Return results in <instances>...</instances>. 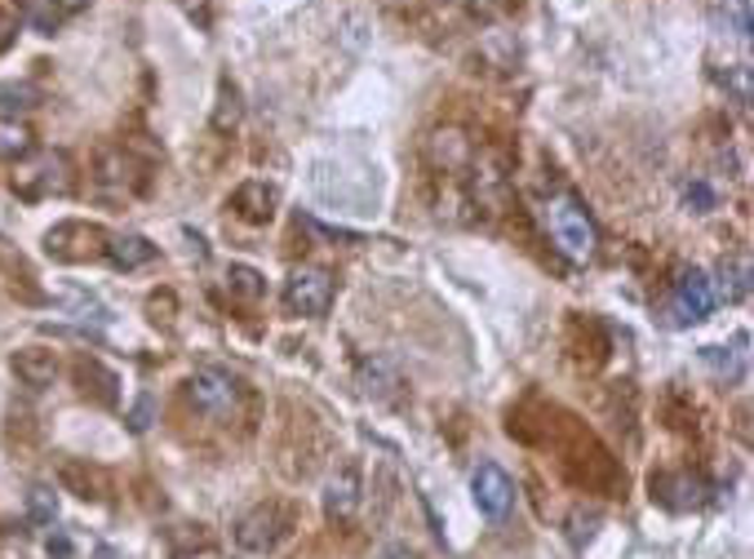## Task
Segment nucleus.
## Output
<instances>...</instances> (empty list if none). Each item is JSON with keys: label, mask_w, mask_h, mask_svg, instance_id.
<instances>
[{"label": "nucleus", "mask_w": 754, "mask_h": 559, "mask_svg": "<svg viewBox=\"0 0 754 559\" xmlns=\"http://www.w3.org/2000/svg\"><path fill=\"white\" fill-rule=\"evenodd\" d=\"M542 222H546V231H551V240H555V249H559L564 257H573V262L595 257V249H599V226H595V218L582 209L577 196H551V200L542 204Z\"/></svg>", "instance_id": "nucleus-1"}, {"label": "nucleus", "mask_w": 754, "mask_h": 559, "mask_svg": "<svg viewBox=\"0 0 754 559\" xmlns=\"http://www.w3.org/2000/svg\"><path fill=\"white\" fill-rule=\"evenodd\" d=\"M187 395H191V404H196L205 418H213V422H231V418L240 413V404H244L240 378L227 373V369H218V365L196 369L191 382H187Z\"/></svg>", "instance_id": "nucleus-2"}, {"label": "nucleus", "mask_w": 754, "mask_h": 559, "mask_svg": "<svg viewBox=\"0 0 754 559\" xmlns=\"http://www.w3.org/2000/svg\"><path fill=\"white\" fill-rule=\"evenodd\" d=\"M14 191L23 200H41V196H63L72 191V160L63 151H41L32 165H23L14 173Z\"/></svg>", "instance_id": "nucleus-3"}, {"label": "nucleus", "mask_w": 754, "mask_h": 559, "mask_svg": "<svg viewBox=\"0 0 754 559\" xmlns=\"http://www.w3.org/2000/svg\"><path fill=\"white\" fill-rule=\"evenodd\" d=\"M284 307H289L293 316H311V320L328 316V307H333V275L320 271V266L293 271L289 285H284Z\"/></svg>", "instance_id": "nucleus-4"}, {"label": "nucleus", "mask_w": 754, "mask_h": 559, "mask_svg": "<svg viewBox=\"0 0 754 559\" xmlns=\"http://www.w3.org/2000/svg\"><path fill=\"white\" fill-rule=\"evenodd\" d=\"M289 528H293L289 510H280V506H258V510H249V515L235 524V541H240V550L266 555V550H275V546L289 537Z\"/></svg>", "instance_id": "nucleus-5"}, {"label": "nucleus", "mask_w": 754, "mask_h": 559, "mask_svg": "<svg viewBox=\"0 0 754 559\" xmlns=\"http://www.w3.org/2000/svg\"><path fill=\"white\" fill-rule=\"evenodd\" d=\"M670 312H674V320L679 325H697V320H705L710 312H714V285H710V275L705 271H683L679 280H674V294H670Z\"/></svg>", "instance_id": "nucleus-6"}, {"label": "nucleus", "mask_w": 754, "mask_h": 559, "mask_svg": "<svg viewBox=\"0 0 754 559\" xmlns=\"http://www.w3.org/2000/svg\"><path fill=\"white\" fill-rule=\"evenodd\" d=\"M471 497H475V506H480L489 519H502V515H511V506H515V479H511L498 462H480L475 475H471Z\"/></svg>", "instance_id": "nucleus-7"}, {"label": "nucleus", "mask_w": 754, "mask_h": 559, "mask_svg": "<svg viewBox=\"0 0 754 559\" xmlns=\"http://www.w3.org/2000/svg\"><path fill=\"white\" fill-rule=\"evenodd\" d=\"M652 497L670 510H692L705 502V479L692 471H661L652 475Z\"/></svg>", "instance_id": "nucleus-8"}, {"label": "nucleus", "mask_w": 754, "mask_h": 559, "mask_svg": "<svg viewBox=\"0 0 754 559\" xmlns=\"http://www.w3.org/2000/svg\"><path fill=\"white\" fill-rule=\"evenodd\" d=\"M10 369H14L19 382H28L32 391H45V387H54V378H59V356L45 351V347H23V351H14Z\"/></svg>", "instance_id": "nucleus-9"}, {"label": "nucleus", "mask_w": 754, "mask_h": 559, "mask_svg": "<svg viewBox=\"0 0 754 559\" xmlns=\"http://www.w3.org/2000/svg\"><path fill=\"white\" fill-rule=\"evenodd\" d=\"M400 387H405V378H400V369L387 356H373V360L359 365V391L368 400H391Z\"/></svg>", "instance_id": "nucleus-10"}, {"label": "nucleus", "mask_w": 754, "mask_h": 559, "mask_svg": "<svg viewBox=\"0 0 754 559\" xmlns=\"http://www.w3.org/2000/svg\"><path fill=\"white\" fill-rule=\"evenodd\" d=\"M231 209H235L244 222L262 226V222H271V213H275V191H271L266 182H240L235 196H231Z\"/></svg>", "instance_id": "nucleus-11"}, {"label": "nucleus", "mask_w": 754, "mask_h": 559, "mask_svg": "<svg viewBox=\"0 0 754 559\" xmlns=\"http://www.w3.org/2000/svg\"><path fill=\"white\" fill-rule=\"evenodd\" d=\"M103 253H107V262L116 266V271H138V266H147L151 257H156V244L147 240V235H112L107 244H103Z\"/></svg>", "instance_id": "nucleus-12"}, {"label": "nucleus", "mask_w": 754, "mask_h": 559, "mask_svg": "<svg viewBox=\"0 0 754 559\" xmlns=\"http://www.w3.org/2000/svg\"><path fill=\"white\" fill-rule=\"evenodd\" d=\"M355 506H359V475L346 466V471H337V475L324 484V510H328L333 519H346Z\"/></svg>", "instance_id": "nucleus-13"}, {"label": "nucleus", "mask_w": 754, "mask_h": 559, "mask_svg": "<svg viewBox=\"0 0 754 559\" xmlns=\"http://www.w3.org/2000/svg\"><path fill=\"white\" fill-rule=\"evenodd\" d=\"M28 151H32L28 125H23V120H10V116H0V160H19V156H28Z\"/></svg>", "instance_id": "nucleus-14"}, {"label": "nucleus", "mask_w": 754, "mask_h": 559, "mask_svg": "<svg viewBox=\"0 0 754 559\" xmlns=\"http://www.w3.org/2000/svg\"><path fill=\"white\" fill-rule=\"evenodd\" d=\"M28 519L32 524H54L59 519V493H54V484H32L28 488Z\"/></svg>", "instance_id": "nucleus-15"}, {"label": "nucleus", "mask_w": 754, "mask_h": 559, "mask_svg": "<svg viewBox=\"0 0 754 559\" xmlns=\"http://www.w3.org/2000/svg\"><path fill=\"white\" fill-rule=\"evenodd\" d=\"M719 275H723V298H727V303H741V298L750 294V262H745V257L723 262Z\"/></svg>", "instance_id": "nucleus-16"}, {"label": "nucleus", "mask_w": 754, "mask_h": 559, "mask_svg": "<svg viewBox=\"0 0 754 559\" xmlns=\"http://www.w3.org/2000/svg\"><path fill=\"white\" fill-rule=\"evenodd\" d=\"M227 285H231V294L235 298H244V303H258L262 298V275L253 271V266H231V275H227Z\"/></svg>", "instance_id": "nucleus-17"}, {"label": "nucleus", "mask_w": 754, "mask_h": 559, "mask_svg": "<svg viewBox=\"0 0 754 559\" xmlns=\"http://www.w3.org/2000/svg\"><path fill=\"white\" fill-rule=\"evenodd\" d=\"M63 484L76 488V497H85V502L98 497V475L85 479V475H81V462H63Z\"/></svg>", "instance_id": "nucleus-18"}, {"label": "nucleus", "mask_w": 754, "mask_h": 559, "mask_svg": "<svg viewBox=\"0 0 754 559\" xmlns=\"http://www.w3.org/2000/svg\"><path fill=\"white\" fill-rule=\"evenodd\" d=\"M0 107L14 112V107H36V89L23 81V85H0Z\"/></svg>", "instance_id": "nucleus-19"}, {"label": "nucleus", "mask_w": 754, "mask_h": 559, "mask_svg": "<svg viewBox=\"0 0 754 559\" xmlns=\"http://www.w3.org/2000/svg\"><path fill=\"white\" fill-rule=\"evenodd\" d=\"M222 107H218V116H213V125L218 129H231L235 120H240V103H235V89L231 85H222V98H218Z\"/></svg>", "instance_id": "nucleus-20"}, {"label": "nucleus", "mask_w": 754, "mask_h": 559, "mask_svg": "<svg viewBox=\"0 0 754 559\" xmlns=\"http://www.w3.org/2000/svg\"><path fill=\"white\" fill-rule=\"evenodd\" d=\"M683 200H688V209H692V213H710V209H714V191H710L705 182H688Z\"/></svg>", "instance_id": "nucleus-21"}, {"label": "nucleus", "mask_w": 754, "mask_h": 559, "mask_svg": "<svg viewBox=\"0 0 754 559\" xmlns=\"http://www.w3.org/2000/svg\"><path fill=\"white\" fill-rule=\"evenodd\" d=\"M151 409H156L151 395H143V400L134 404V413H129V431H134V435H143V431L151 426Z\"/></svg>", "instance_id": "nucleus-22"}, {"label": "nucleus", "mask_w": 754, "mask_h": 559, "mask_svg": "<svg viewBox=\"0 0 754 559\" xmlns=\"http://www.w3.org/2000/svg\"><path fill=\"white\" fill-rule=\"evenodd\" d=\"M732 10H736V36L745 41L750 36V0H732Z\"/></svg>", "instance_id": "nucleus-23"}, {"label": "nucleus", "mask_w": 754, "mask_h": 559, "mask_svg": "<svg viewBox=\"0 0 754 559\" xmlns=\"http://www.w3.org/2000/svg\"><path fill=\"white\" fill-rule=\"evenodd\" d=\"M383 559H418V550H409L405 541H391V546H383Z\"/></svg>", "instance_id": "nucleus-24"}, {"label": "nucleus", "mask_w": 754, "mask_h": 559, "mask_svg": "<svg viewBox=\"0 0 754 559\" xmlns=\"http://www.w3.org/2000/svg\"><path fill=\"white\" fill-rule=\"evenodd\" d=\"M10 32H14V23H10L6 14H0V45H6V41H10Z\"/></svg>", "instance_id": "nucleus-25"}, {"label": "nucleus", "mask_w": 754, "mask_h": 559, "mask_svg": "<svg viewBox=\"0 0 754 559\" xmlns=\"http://www.w3.org/2000/svg\"><path fill=\"white\" fill-rule=\"evenodd\" d=\"M59 6H85V0H59Z\"/></svg>", "instance_id": "nucleus-26"}, {"label": "nucleus", "mask_w": 754, "mask_h": 559, "mask_svg": "<svg viewBox=\"0 0 754 559\" xmlns=\"http://www.w3.org/2000/svg\"><path fill=\"white\" fill-rule=\"evenodd\" d=\"M182 6H191V10H196V0H182Z\"/></svg>", "instance_id": "nucleus-27"}, {"label": "nucleus", "mask_w": 754, "mask_h": 559, "mask_svg": "<svg viewBox=\"0 0 754 559\" xmlns=\"http://www.w3.org/2000/svg\"><path fill=\"white\" fill-rule=\"evenodd\" d=\"M59 559H72V555H59Z\"/></svg>", "instance_id": "nucleus-28"}]
</instances>
